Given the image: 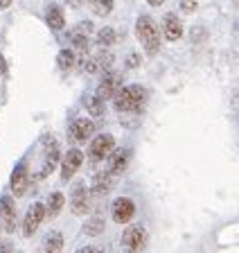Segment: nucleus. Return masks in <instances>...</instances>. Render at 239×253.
<instances>
[{
  "mask_svg": "<svg viewBox=\"0 0 239 253\" xmlns=\"http://www.w3.org/2000/svg\"><path fill=\"white\" fill-rule=\"evenodd\" d=\"M147 100V90L138 84H131V86H122L120 93L113 97L115 102V109L120 113H129V111H140Z\"/></svg>",
  "mask_w": 239,
  "mask_h": 253,
  "instance_id": "1",
  "label": "nucleus"
},
{
  "mask_svg": "<svg viewBox=\"0 0 239 253\" xmlns=\"http://www.w3.org/2000/svg\"><path fill=\"white\" fill-rule=\"evenodd\" d=\"M136 34H138V41L142 43V47L149 54H156L160 47V32L156 27V23L149 18V16H140L138 23H136Z\"/></svg>",
  "mask_w": 239,
  "mask_h": 253,
  "instance_id": "2",
  "label": "nucleus"
},
{
  "mask_svg": "<svg viewBox=\"0 0 239 253\" xmlns=\"http://www.w3.org/2000/svg\"><path fill=\"white\" fill-rule=\"evenodd\" d=\"M122 247L127 253H140L147 247V231L142 226H129L122 235Z\"/></svg>",
  "mask_w": 239,
  "mask_h": 253,
  "instance_id": "3",
  "label": "nucleus"
},
{
  "mask_svg": "<svg viewBox=\"0 0 239 253\" xmlns=\"http://www.w3.org/2000/svg\"><path fill=\"white\" fill-rule=\"evenodd\" d=\"M120 88H122V75L120 73H106L104 77H102L100 86H97V97H100L102 102L113 100V97L120 93Z\"/></svg>",
  "mask_w": 239,
  "mask_h": 253,
  "instance_id": "4",
  "label": "nucleus"
},
{
  "mask_svg": "<svg viewBox=\"0 0 239 253\" xmlns=\"http://www.w3.org/2000/svg\"><path fill=\"white\" fill-rule=\"evenodd\" d=\"M43 217H45V206L43 204H32L27 208V215H25V219H23V233H25V237H32L34 233H36Z\"/></svg>",
  "mask_w": 239,
  "mask_h": 253,
  "instance_id": "5",
  "label": "nucleus"
},
{
  "mask_svg": "<svg viewBox=\"0 0 239 253\" xmlns=\"http://www.w3.org/2000/svg\"><path fill=\"white\" fill-rule=\"evenodd\" d=\"M113 147H115L113 136H108V133H100V136H95L93 142H91V158L93 161H102V158L111 156Z\"/></svg>",
  "mask_w": 239,
  "mask_h": 253,
  "instance_id": "6",
  "label": "nucleus"
},
{
  "mask_svg": "<svg viewBox=\"0 0 239 253\" xmlns=\"http://www.w3.org/2000/svg\"><path fill=\"white\" fill-rule=\"evenodd\" d=\"M113 221H117V224H127V221L133 219V215H136V204H133L131 199H127V197H120V199L113 201Z\"/></svg>",
  "mask_w": 239,
  "mask_h": 253,
  "instance_id": "7",
  "label": "nucleus"
},
{
  "mask_svg": "<svg viewBox=\"0 0 239 253\" xmlns=\"http://www.w3.org/2000/svg\"><path fill=\"white\" fill-rule=\"evenodd\" d=\"M81 161H84V154L79 149H70L64 156V165H61V179L70 181L74 176V172L81 168Z\"/></svg>",
  "mask_w": 239,
  "mask_h": 253,
  "instance_id": "8",
  "label": "nucleus"
},
{
  "mask_svg": "<svg viewBox=\"0 0 239 253\" xmlns=\"http://www.w3.org/2000/svg\"><path fill=\"white\" fill-rule=\"evenodd\" d=\"M0 219L5 221V228L9 233L16 231V204L11 197H2L0 199Z\"/></svg>",
  "mask_w": 239,
  "mask_h": 253,
  "instance_id": "9",
  "label": "nucleus"
},
{
  "mask_svg": "<svg viewBox=\"0 0 239 253\" xmlns=\"http://www.w3.org/2000/svg\"><path fill=\"white\" fill-rule=\"evenodd\" d=\"M93 133H95V125L88 118H79V120H74L72 126H70V136L77 142H86Z\"/></svg>",
  "mask_w": 239,
  "mask_h": 253,
  "instance_id": "10",
  "label": "nucleus"
},
{
  "mask_svg": "<svg viewBox=\"0 0 239 253\" xmlns=\"http://www.w3.org/2000/svg\"><path fill=\"white\" fill-rule=\"evenodd\" d=\"M27 183H30V172H27V165L21 163L11 172V192L16 197H23L27 190Z\"/></svg>",
  "mask_w": 239,
  "mask_h": 253,
  "instance_id": "11",
  "label": "nucleus"
},
{
  "mask_svg": "<svg viewBox=\"0 0 239 253\" xmlns=\"http://www.w3.org/2000/svg\"><path fill=\"white\" fill-rule=\"evenodd\" d=\"M163 34H165V39H170V41H178V39L183 37V23L178 21L176 14H167L165 18H163Z\"/></svg>",
  "mask_w": 239,
  "mask_h": 253,
  "instance_id": "12",
  "label": "nucleus"
},
{
  "mask_svg": "<svg viewBox=\"0 0 239 253\" xmlns=\"http://www.w3.org/2000/svg\"><path fill=\"white\" fill-rule=\"evenodd\" d=\"M129 163V149H113L111 156H108V174L117 176L127 169Z\"/></svg>",
  "mask_w": 239,
  "mask_h": 253,
  "instance_id": "13",
  "label": "nucleus"
},
{
  "mask_svg": "<svg viewBox=\"0 0 239 253\" xmlns=\"http://www.w3.org/2000/svg\"><path fill=\"white\" fill-rule=\"evenodd\" d=\"M70 208L74 211V215H86L91 204H88V190L84 185H77L72 192V199H70Z\"/></svg>",
  "mask_w": 239,
  "mask_h": 253,
  "instance_id": "14",
  "label": "nucleus"
},
{
  "mask_svg": "<svg viewBox=\"0 0 239 253\" xmlns=\"http://www.w3.org/2000/svg\"><path fill=\"white\" fill-rule=\"evenodd\" d=\"M93 32V25L91 23H81L79 27H74L70 32V39H72V45L79 50V52H86L88 50V34Z\"/></svg>",
  "mask_w": 239,
  "mask_h": 253,
  "instance_id": "15",
  "label": "nucleus"
},
{
  "mask_svg": "<svg viewBox=\"0 0 239 253\" xmlns=\"http://www.w3.org/2000/svg\"><path fill=\"white\" fill-rule=\"evenodd\" d=\"M113 179H115L113 174L100 172L95 179H93V183H91V192H93V195H106L108 190L113 188Z\"/></svg>",
  "mask_w": 239,
  "mask_h": 253,
  "instance_id": "16",
  "label": "nucleus"
},
{
  "mask_svg": "<svg viewBox=\"0 0 239 253\" xmlns=\"http://www.w3.org/2000/svg\"><path fill=\"white\" fill-rule=\"evenodd\" d=\"M57 161H59V145H57V140H52V145H48V149H45V163H43L41 176H48L57 168Z\"/></svg>",
  "mask_w": 239,
  "mask_h": 253,
  "instance_id": "17",
  "label": "nucleus"
},
{
  "mask_svg": "<svg viewBox=\"0 0 239 253\" xmlns=\"http://www.w3.org/2000/svg\"><path fill=\"white\" fill-rule=\"evenodd\" d=\"M61 249H64V235L59 231H52L43 242V253H61Z\"/></svg>",
  "mask_w": 239,
  "mask_h": 253,
  "instance_id": "18",
  "label": "nucleus"
},
{
  "mask_svg": "<svg viewBox=\"0 0 239 253\" xmlns=\"http://www.w3.org/2000/svg\"><path fill=\"white\" fill-rule=\"evenodd\" d=\"M64 204H66L64 195H61V192H52L48 199V206H45V215L57 217L59 212H61V208H64Z\"/></svg>",
  "mask_w": 239,
  "mask_h": 253,
  "instance_id": "19",
  "label": "nucleus"
},
{
  "mask_svg": "<svg viewBox=\"0 0 239 253\" xmlns=\"http://www.w3.org/2000/svg\"><path fill=\"white\" fill-rule=\"evenodd\" d=\"M45 21H48V25L52 27V30H61L64 27V14H61V9L59 7H48V11H45Z\"/></svg>",
  "mask_w": 239,
  "mask_h": 253,
  "instance_id": "20",
  "label": "nucleus"
},
{
  "mask_svg": "<svg viewBox=\"0 0 239 253\" xmlns=\"http://www.w3.org/2000/svg\"><path fill=\"white\" fill-rule=\"evenodd\" d=\"M113 5H115V0H88V7L97 16H108L113 11Z\"/></svg>",
  "mask_w": 239,
  "mask_h": 253,
  "instance_id": "21",
  "label": "nucleus"
},
{
  "mask_svg": "<svg viewBox=\"0 0 239 253\" xmlns=\"http://www.w3.org/2000/svg\"><path fill=\"white\" fill-rule=\"evenodd\" d=\"M57 63L61 70H70L74 68V63H77V54H74V50H61L57 57Z\"/></svg>",
  "mask_w": 239,
  "mask_h": 253,
  "instance_id": "22",
  "label": "nucleus"
},
{
  "mask_svg": "<svg viewBox=\"0 0 239 253\" xmlns=\"http://www.w3.org/2000/svg\"><path fill=\"white\" fill-rule=\"evenodd\" d=\"M97 43H100L102 47L113 45V43H115V30H113V27H102V30L97 32Z\"/></svg>",
  "mask_w": 239,
  "mask_h": 253,
  "instance_id": "23",
  "label": "nucleus"
},
{
  "mask_svg": "<svg viewBox=\"0 0 239 253\" xmlns=\"http://www.w3.org/2000/svg\"><path fill=\"white\" fill-rule=\"evenodd\" d=\"M84 104H86V109H88L91 116H102V113H104V102H102L97 95L95 97H86Z\"/></svg>",
  "mask_w": 239,
  "mask_h": 253,
  "instance_id": "24",
  "label": "nucleus"
},
{
  "mask_svg": "<svg viewBox=\"0 0 239 253\" xmlns=\"http://www.w3.org/2000/svg\"><path fill=\"white\" fill-rule=\"evenodd\" d=\"M84 231L88 233V235H100V233L104 231V219H102V217H93V219H88L86 221V226H84Z\"/></svg>",
  "mask_w": 239,
  "mask_h": 253,
  "instance_id": "25",
  "label": "nucleus"
},
{
  "mask_svg": "<svg viewBox=\"0 0 239 253\" xmlns=\"http://www.w3.org/2000/svg\"><path fill=\"white\" fill-rule=\"evenodd\" d=\"M183 9L192 11V9H194V2H192V0H183Z\"/></svg>",
  "mask_w": 239,
  "mask_h": 253,
  "instance_id": "26",
  "label": "nucleus"
},
{
  "mask_svg": "<svg viewBox=\"0 0 239 253\" xmlns=\"http://www.w3.org/2000/svg\"><path fill=\"white\" fill-rule=\"evenodd\" d=\"M0 253H11V244H0Z\"/></svg>",
  "mask_w": 239,
  "mask_h": 253,
  "instance_id": "27",
  "label": "nucleus"
},
{
  "mask_svg": "<svg viewBox=\"0 0 239 253\" xmlns=\"http://www.w3.org/2000/svg\"><path fill=\"white\" fill-rule=\"evenodd\" d=\"M81 253H100V251H97L95 247H86V249H84V251H81Z\"/></svg>",
  "mask_w": 239,
  "mask_h": 253,
  "instance_id": "28",
  "label": "nucleus"
},
{
  "mask_svg": "<svg viewBox=\"0 0 239 253\" xmlns=\"http://www.w3.org/2000/svg\"><path fill=\"white\" fill-rule=\"evenodd\" d=\"M11 5V0H0V9H5V7Z\"/></svg>",
  "mask_w": 239,
  "mask_h": 253,
  "instance_id": "29",
  "label": "nucleus"
},
{
  "mask_svg": "<svg viewBox=\"0 0 239 253\" xmlns=\"http://www.w3.org/2000/svg\"><path fill=\"white\" fill-rule=\"evenodd\" d=\"M147 2H149V5H156V7H158V5H163L165 0H147Z\"/></svg>",
  "mask_w": 239,
  "mask_h": 253,
  "instance_id": "30",
  "label": "nucleus"
},
{
  "mask_svg": "<svg viewBox=\"0 0 239 253\" xmlns=\"http://www.w3.org/2000/svg\"><path fill=\"white\" fill-rule=\"evenodd\" d=\"M235 7H237V9H239V0H235Z\"/></svg>",
  "mask_w": 239,
  "mask_h": 253,
  "instance_id": "31",
  "label": "nucleus"
}]
</instances>
